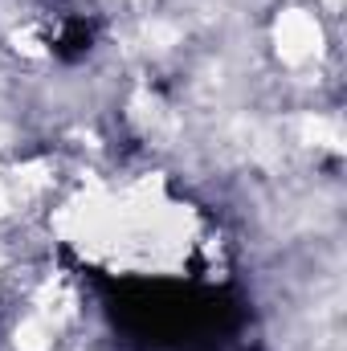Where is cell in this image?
Segmentation results:
<instances>
[{
  "label": "cell",
  "mask_w": 347,
  "mask_h": 351,
  "mask_svg": "<svg viewBox=\"0 0 347 351\" xmlns=\"http://www.w3.org/2000/svg\"><path fill=\"white\" fill-rule=\"evenodd\" d=\"M94 37H98V29H94L90 16H66L62 29H58V37H53V53L62 62H82L94 49Z\"/></svg>",
  "instance_id": "obj_1"
}]
</instances>
